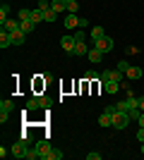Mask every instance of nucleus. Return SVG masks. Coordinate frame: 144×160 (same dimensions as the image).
I'll list each match as a JSON object with an SVG mask.
<instances>
[{
  "mask_svg": "<svg viewBox=\"0 0 144 160\" xmlns=\"http://www.w3.org/2000/svg\"><path fill=\"white\" fill-rule=\"evenodd\" d=\"M36 108H39V96H31V98L27 100L24 110H27V112H31V110H36Z\"/></svg>",
  "mask_w": 144,
  "mask_h": 160,
  "instance_id": "obj_20",
  "label": "nucleus"
},
{
  "mask_svg": "<svg viewBox=\"0 0 144 160\" xmlns=\"http://www.w3.org/2000/svg\"><path fill=\"white\" fill-rule=\"evenodd\" d=\"M62 24H65V29H77L79 27V17L72 14V12H67L65 17H62Z\"/></svg>",
  "mask_w": 144,
  "mask_h": 160,
  "instance_id": "obj_8",
  "label": "nucleus"
},
{
  "mask_svg": "<svg viewBox=\"0 0 144 160\" xmlns=\"http://www.w3.org/2000/svg\"><path fill=\"white\" fill-rule=\"evenodd\" d=\"M87 53H89L87 43H84V41H77V46H75V55H79V58H87Z\"/></svg>",
  "mask_w": 144,
  "mask_h": 160,
  "instance_id": "obj_14",
  "label": "nucleus"
},
{
  "mask_svg": "<svg viewBox=\"0 0 144 160\" xmlns=\"http://www.w3.org/2000/svg\"><path fill=\"white\" fill-rule=\"evenodd\" d=\"M142 153H144V143H142Z\"/></svg>",
  "mask_w": 144,
  "mask_h": 160,
  "instance_id": "obj_38",
  "label": "nucleus"
},
{
  "mask_svg": "<svg viewBox=\"0 0 144 160\" xmlns=\"http://www.w3.org/2000/svg\"><path fill=\"white\" fill-rule=\"evenodd\" d=\"M39 158V151H36V148H29L27 151V160H36Z\"/></svg>",
  "mask_w": 144,
  "mask_h": 160,
  "instance_id": "obj_30",
  "label": "nucleus"
},
{
  "mask_svg": "<svg viewBox=\"0 0 144 160\" xmlns=\"http://www.w3.org/2000/svg\"><path fill=\"white\" fill-rule=\"evenodd\" d=\"M139 127H144V112H142V117H139Z\"/></svg>",
  "mask_w": 144,
  "mask_h": 160,
  "instance_id": "obj_37",
  "label": "nucleus"
},
{
  "mask_svg": "<svg viewBox=\"0 0 144 160\" xmlns=\"http://www.w3.org/2000/svg\"><path fill=\"white\" fill-rule=\"evenodd\" d=\"M99 124H101V127H113V115L103 110V115L99 117Z\"/></svg>",
  "mask_w": 144,
  "mask_h": 160,
  "instance_id": "obj_13",
  "label": "nucleus"
},
{
  "mask_svg": "<svg viewBox=\"0 0 144 160\" xmlns=\"http://www.w3.org/2000/svg\"><path fill=\"white\" fill-rule=\"evenodd\" d=\"M10 46H14L12 33H10V31H5V29H0V48L5 50V48H10Z\"/></svg>",
  "mask_w": 144,
  "mask_h": 160,
  "instance_id": "obj_9",
  "label": "nucleus"
},
{
  "mask_svg": "<svg viewBox=\"0 0 144 160\" xmlns=\"http://www.w3.org/2000/svg\"><path fill=\"white\" fill-rule=\"evenodd\" d=\"M103 36H106V31H103V27H94L91 29V38H103Z\"/></svg>",
  "mask_w": 144,
  "mask_h": 160,
  "instance_id": "obj_22",
  "label": "nucleus"
},
{
  "mask_svg": "<svg viewBox=\"0 0 144 160\" xmlns=\"http://www.w3.org/2000/svg\"><path fill=\"white\" fill-rule=\"evenodd\" d=\"M130 115H127V110H118L115 108V112H113V127L115 129H125L127 124H130Z\"/></svg>",
  "mask_w": 144,
  "mask_h": 160,
  "instance_id": "obj_1",
  "label": "nucleus"
},
{
  "mask_svg": "<svg viewBox=\"0 0 144 160\" xmlns=\"http://www.w3.org/2000/svg\"><path fill=\"white\" fill-rule=\"evenodd\" d=\"M19 29H22L24 33H31V31L36 29V22H31V19H22V22H19Z\"/></svg>",
  "mask_w": 144,
  "mask_h": 160,
  "instance_id": "obj_12",
  "label": "nucleus"
},
{
  "mask_svg": "<svg viewBox=\"0 0 144 160\" xmlns=\"http://www.w3.org/2000/svg\"><path fill=\"white\" fill-rule=\"evenodd\" d=\"M101 86L106 93H118L120 91V81H101Z\"/></svg>",
  "mask_w": 144,
  "mask_h": 160,
  "instance_id": "obj_10",
  "label": "nucleus"
},
{
  "mask_svg": "<svg viewBox=\"0 0 144 160\" xmlns=\"http://www.w3.org/2000/svg\"><path fill=\"white\" fill-rule=\"evenodd\" d=\"M115 69H120V72H127V69H130V62H127V60H120V62H118V67H115Z\"/></svg>",
  "mask_w": 144,
  "mask_h": 160,
  "instance_id": "obj_28",
  "label": "nucleus"
},
{
  "mask_svg": "<svg viewBox=\"0 0 144 160\" xmlns=\"http://www.w3.org/2000/svg\"><path fill=\"white\" fill-rule=\"evenodd\" d=\"M51 7L58 14H62V12H67V0H51Z\"/></svg>",
  "mask_w": 144,
  "mask_h": 160,
  "instance_id": "obj_11",
  "label": "nucleus"
},
{
  "mask_svg": "<svg viewBox=\"0 0 144 160\" xmlns=\"http://www.w3.org/2000/svg\"><path fill=\"white\" fill-rule=\"evenodd\" d=\"M139 110L144 112V96H139Z\"/></svg>",
  "mask_w": 144,
  "mask_h": 160,
  "instance_id": "obj_36",
  "label": "nucleus"
},
{
  "mask_svg": "<svg viewBox=\"0 0 144 160\" xmlns=\"http://www.w3.org/2000/svg\"><path fill=\"white\" fill-rule=\"evenodd\" d=\"M87 158L89 160H101V153H87Z\"/></svg>",
  "mask_w": 144,
  "mask_h": 160,
  "instance_id": "obj_35",
  "label": "nucleus"
},
{
  "mask_svg": "<svg viewBox=\"0 0 144 160\" xmlns=\"http://www.w3.org/2000/svg\"><path fill=\"white\" fill-rule=\"evenodd\" d=\"M31 22H36V24H41V22H46V17H43V10H41V7H36V10H31Z\"/></svg>",
  "mask_w": 144,
  "mask_h": 160,
  "instance_id": "obj_17",
  "label": "nucleus"
},
{
  "mask_svg": "<svg viewBox=\"0 0 144 160\" xmlns=\"http://www.w3.org/2000/svg\"><path fill=\"white\" fill-rule=\"evenodd\" d=\"M125 77H127V79H139V77H142V67H132L130 65V69L125 72Z\"/></svg>",
  "mask_w": 144,
  "mask_h": 160,
  "instance_id": "obj_16",
  "label": "nucleus"
},
{
  "mask_svg": "<svg viewBox=\"0 0 144 160\" xmlns=\"http://www.w3.org/2000/svg\"><path fill=\"white\" fill-rule=\"evenodd\" d=\"M48 160H62V151L53 148V151H51V158H48Z\"/></svg>",
  "mask_w": 144,
  "mask_h": 160,
  "instance_id": "obj_29",
  "label": "nucleus"
},
{
  "mask_svg": "<svg viewBox=\"0 0 144 160\" xmlns=\"http://www.w3.org/2000/svg\"><path fill=\"white\" fill-rule=\"evenodd\" d=\"M7 14H10V5H5V2H3V5H0V24L7 19Z\"/></svg>",
  "mask_w": 144,
  "mask_h": 160,
  "instance_id": "obj_23",
  "label": "nucleus"
},
{
  "mask_svg": "<svg viewBox=\"0 0 144 160\" xmlns=\"http://www.w3.org/2000/svg\"><path fill=\"white\" fill-rule=\"evenodd\" d=\"M39 7L41 10H51V0H39Z\"/></svg>",
  "mask_w": 144,
  "mask_h": 160,
  "instance_id": "obj_32",
  "label": "nucleus"
},
{
  "mask_svg": "<svg viewBox=\"0 0 144 160\" xmlns=\"http://www.w3.org/2000/svg\"><path fill=\"white\" fill-rule=\"evenodd\" d=\"M113 46H115V43H113V38H108V36H103V38H96V41H94V48H99L101 53H110V50H113Z\"/></svg>",
  "mask_w": 144,
  "mask_h": 160,
  "instance_id": "obj_6",
  "label": "nucleus"
},
{
  "mask_svg": "<svg viewBox=\"0 0 144 160\" xmlns=\"http://www.w3.org/2000/svg\"><path fill=\"white\" fill-rule=\"evenodd\" d=\"M12 110H14V103L10 98H7V100H0V122H3V124L7 122V117H10Z\"/></svg>",
  "mask_w": 144,
  "mask_h": 160,
  "instance_id": "obj_4",
  "label": "nucleus"
},
{
  "mask_svg": "<svg viewBox=\"0 0 144 160\" xmlns=\"http://www.w3.org/2000/svg\"><path fill=\"white\" fill-rule=\"evenodd\" d=\"M51 103H53L51 98H46V96H39V108H51Z\"/></svg>",
  "mask_w": 144,
  "mask_h": 160,
  "instance_id": "obj_26",
  "label": "nucleus"
},
{
  "mask_svg": "<svg viewBox=\"0 0 144 160\" xmlns=\"http://www.w3.org/2000/svg\"><path fill=\"white\" fill-rule=\"evenodd\" d=\"M137 141H139V143H144V127L137 129Z\"/></svg>",
  "mask_w": 144,
  "mask_h": 160,
  "instance_id": "obj_33",
  "label": "nucleus"
},
{
  "mask_svg": "<svg viewBox=\"0 0 144 160\" xmlns=\"http://www.w3.org/2000/svg\"><path fill=\"white\" fill-rule=\"evenodd\" d=\"M24 38H27V33L22 31V29L12 31V41H14V46H22V43H24Z\"/></svg>",
  "mask_w": 144,
  "mask_h": 160,
  "instance_id": "obj_18",
  "label": "nucleus"
},
{
  "mask_svg": "<svg viewBox=\"0 0 144 160\" xmlns=\"http://www.w3.org/2000/svg\"><path fill=\"white\" fill-rule=\"evenodd\" d=\"M101 50H99V48H91V50H89V53H87V58H89V60L91 62H94V65H96V62H101Z\"/></svg>",
  "mask_w": 144,
  "mask_h": 160,
  "instance_id": "obj_19",
  "label": "nucleus"
},
{
  "mask_svg": "<svg viewBox=\"0 0 144 160\" xmlns=\"http://www.w3.org/2000/svg\"><path fill=\"white\" fill-rule=\"evenodd\" d=\"M125 74L120 72V69H106V72H101V81H120Z\"/></svg>",
  "mask_w": 144,
  "mask_h": 160,
  "instance_id": "obj_7",
  "label": "nucleus"
},
{
  "mask_svg": "<svg viewBox=\"0 0 144 160\" xmlns=\"http://www.w3.org/2000/svg\"><path fill=\"white\" fill-rule=\"evenodd\" d=\"M127 115H130V120L139 122V117H142V110H139V108H132V110H127Z\"/></svg>",
  "mask_w": 144,
  "mask_h": 160,
  "instance_id": "obj_24",
  "label": "nucleus"
},
{
  "mask_svg": "<svg viewBox=\"0 0 144 160\" xmlns=\"http://www.w3.org/2000/svg\"><path fill=\"white\" fill-rule=\"evenodd\" d=\"M22 19H31V10L22 7V10H19V22H22Z\"/></svg>",
  "mask_w": 144,
  "mask_h": 160,
  "instance_id": "obj_27",
  "label": "nucleus"
},
{
  "mask_svg": "<svg viewBox=\"0 0 144 160\" xmlns=\"http://www.w3.org/2000/svg\"><path fill=\"white\" fill-rule=\"evenodd\" d=\"M60 46L65 53H75V46H77V38H75V33H65L60 38Z\"/></svg>",
  "mask_w": 144,
  "mask_h": 160,
  "instance_id": "obj_3",
  "label": "nucleus"
},
{
  "mask_svg": "<svg viewBox=\"0 0 144 160\" xmlns=\"http://www.w3.org/2000/svg\"><path fill=\"white\" fill-rule=\"evenodd\" d=\"M27 151H29V146H27V141L22 139L10 148V155H14V158H27Z\"/></svg>",
  "mask_w": 144,
  "mask_h": 160,
  "instance_id": "obj_5",
  "label": "nucleus"
},
{
  "mask_svg": "<svg viewBox=\"0 0 144 160\" xmlns=\"http://www.w3.org/2000/svg\"><path fill=\"white\" fill-rule=\"evenodd\" d=\"M77 10H79V2H77V0H67V12L77 14Z\"/></svg>",
  "mask_w": 144,
  "mask_h": 160,
  "instance_id": "obj_25",
  "label": "nucleus"
},
{
  "mask_svg": "<svg viewBox=\"0 0 144 160\" xmlns=\"http://www.w3.org/2000/svg\"><path fill=\"white\" fill-rule=\"evenodd\" d=\"M34 148L39 151V160H48V158H51V151H53V146H51L46 139H43V141H36Z\"/></svg>",
  "mask_w": 144,
  "mask_h": 160,
  "instance_id": "obj_2",
  "label": "nucleus"
},
{
  "mask_svg": "<svg viewBox=\"0 0 144 160\" xmlns=\"http://www.w3.org/2000/svg\"><path fill=\"white\" fill-rule=\"evenodd\" d=\"M87 77V81H94V79H101V74H96V72H87L84 74Z\"/></svg>",
  "mask_w": 144,
  "mask_h": 160,
  "instance_id": "obj_31",
  "label": "nucleus"
},
{
  "mask_svg": "<svg viewBox=\"0 0 144 160\" xmlns=\"http://www.w3.org/2000/svg\"><path fill=\"white\" fill-rule=\"evenodd\" d=\"M75 38H77V41H84L87 36H84V31H82V29H77V31H75Z\"/></svg>",
  "mask_w": 144,
  "mask_h": 160,
  "instance_id": "obj_34",
  "label": "nucleus"
},
{
  "mask_svg": "<svg viewBox=\"0 0 144 160\" xmlns=\"http://www.w3.org/2000/svg\"><path fill=\"white\" fill-rule=\"evenodd\" d=\"M43 17H46V22H55L58 19V12L51 7V10H43Z\"/></svg>",
  "mask_w": 144,
  "mask_h": 160,
  "instance_id": "obj_21",
  "label": "nucleus"
},
{
  "mask_svg": "<svg viewBox=\"0 0 144 160\" xmlns=\"http://www.w3.org/2000/svg\"><path fill=\"white\" fill-rule=\"evenodd\" d=\"M3 29L12 33V31H17V29H19V22H17V19H5V22H3Z\"/></svg>",
  "mask_w": 144,
  "mask_h": 160,
  "instance_id": "obj_15",
  "label": "nucleus"
},
{
  "mask_svg": "<svg viewBox=\"0 0 144 160\" xmlns=\"http://www.w3.org/2000/svg\"><path fill=\"white\" fill-rule=\"evenodd\" d=\"M36 2H39V0H36Z\"/></svg>",
  "mask_w": 144,
  "mask_h": 160,
  "instance_id": "obj_39",
  "label": "nucleus"
}]
</instances>
